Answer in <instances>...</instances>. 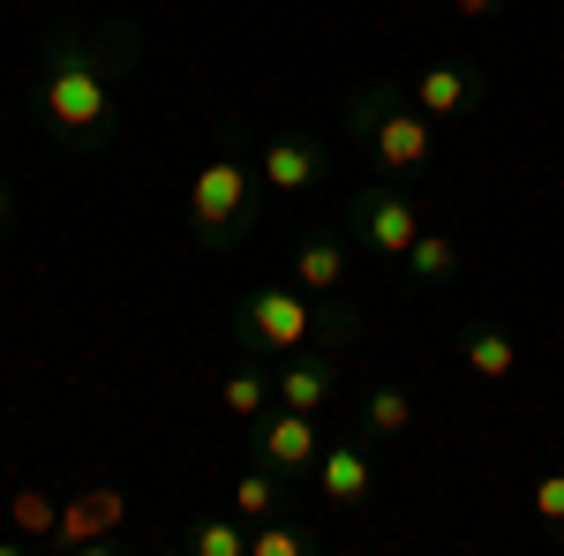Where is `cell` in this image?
I'll return each mask as SVG.
<instances>
[{
	"mask_svg": "<svg viewBox=\"0 0 564 556\" xmlns=\"http://www.w3.org/2000/svg\"><path fill=\"white\" fill-rule=\"evenodd\" d=\"M39 113H45V129L61 143H76V151H98L106 129H113V84H106V68L76 39L53 45V61L39 76Z\"/></svg>",
	"mask_w": 564,
	"mask_h": 556,
	"instance_id": "cell-1",
	"label": "cell"
},
{
	"mask_svg": "<svg viewBox=\"0 0 564 556\" xmlns=\"http://www.w3.org/2000/svg\"><path fill=\"white\" fill-rule=\"evenodd\" d=\"M257 159L241 151V143H226V151H212L204 166H196V181H188V218H196V233L204 241H234L241 233V218H249V204H257Z\"/></svg>",
	"mask_w": 564,
	"mask_h": 556,
	"instance_id": "cell-2",
	"label": "cell"
},
{
	"mask_svg": "<svg viewBox=\"0 0 564 556\" xmlns=\"http://www.w3.org/2000/svg\"><path fill=\"white\" fill-rule=\"evenodd\" d=\"M354 129L369 135V151H377V166H384V173H414V166H430V151H436V121H430V113H414V106L399 113L391 90H384V98H369V106L354 113Z\"/></svg>",
	"mask_w": 564,
	"mask_h": 556,
	"instance_id": "cell-3",
	"label": "cell"
},
{
	"mask_svg": "<svg viewBox=\"0 0 564 556\" xmlns=\"http://www.w3.org/2000/svg\"><path fill=\"white\" fill-rule=\"evenodd\" d=\"M241 339L257 353H302L316 339V308H308L302 286H257L241 308Z\"/></svg>",
	"mask_w": 564,
	"mask_h": 556,
	"instance_id": "cell-4",
	"label": "cell"
},
{
	"mask_svg": "<svg viewBox=\"0 0 564 556\" xmlns=\"http://www.w3.org/2000/svg\"><path fill=\"white\" fill-rule=\"evenodd\" d=\"M316 497H324L332 512H361V504L377 497V459H369V444H332V451H316Z\"/></svg>",
	"mask_w": 564,
	"mask_h": 556,
	"instance_id": "cell-5",
	"label": "cell"
},
{
	"mask_svg": "<svg viewBox=\"0 0 564 556\" xmlns=\"http://www.w3.org/2000/svg\"><path fill=\"white\" fill-rule=\"evenodd\" d=\"M361 241H369V249H377V257H406V249H414V241H422V204H414V196H391V188H369V196H361Z\"/></svg>",
	"mask_w": 564,
	"mask_h": 556,
	"instance_id": "cell-6",
	"label": "cell"
},
{
	"mask_svg": "<svg viewBox=\"0 0 564 556\" xmlns=\"http://www.w3.org/2000/svg\"><path fill=\"white\" fill-rule=\"evenodd\" d=\"M257 444L279 473H316V414H294V406H263L257 414Z\"/></svg>",
	"mask_w": 564,
	"mask_h": 556,
	"instance_id": "cell-7",
	"label": "cell"
},
{
	"mask_svg": "<svg viewBox=\"0 0 564 556\" xmlns=\"http://www.w3.org/2000/svg\"><path fill=\"white\" fill-rule=\"evenodd\" d=\"M257 173L271 196H308L316 181H324V143H308V135H271L257 151Z\"/></svg>",
	"mask_w": 564,
	"mask_h": 556,
	"instance_id": "cell-8",
	"label": "cell"
},
{
	"mask_svg": "<svg viewBox=\"0 0 564 556\" xmlns=\"http://www.w3.org/2000/svg\"><path fill=\"white\" fill-rule=\"evenodd\" d=\"M121 519H129V497L98 481V489H76V497L61 504V526H53V534H61V542H76V549H98Z\"/></svg>",
	"mask_w": 564,
	"mask_h": 556,
	"instance_id": "cell-9",
	"label": "cell"
},
{
	"mask_svg": "<svg viewBox=\"0 0 564 556\" xmlns=\"http://www.w3.org/2000/svg\"><path fill=\"white\" fill-rule=\"evenodd\" d=\"M475 106V68H459V61H436L414 76V113H430V121H452V113H467Z\"/></svg>",
	"mask_w": 564,
	"mask_h": 556,
	"instance_id": "cell-10",
	"label": "cell"
},
{
	"mask_svg": "<svg viewBox=\"0 0 564 556\" xmlns=\"http://www.w3.org/2000/svg\"><path fill=\"white\" fill-rule=\"evenodd\" d=\"M339 279H347L339 241H302V249H294V286H302V294H339Z\"/></svg>",
	"mask_w": 564,
	"mask_h": 556,
	"instance_id": "cell-11",
	"label": "cell"
},
{
	"mask_svg": "<svg viewBox=\"0 0 564 556\" xmlns=\"http://www.w3.org/2000/svg\"><path fill=\"white\" fill-rule=\"evenodd\" d=\"M279 406H294V414H324L332 406V369H316V361H294L286 377H279Z\"/></svg>",
	"mask_w": 564,
	"mask_h": 556,
	"instance_id": "cell-12",
	"label": "cell"
},
{
	"mask_svg": "<svg viewBox=\"0 0 564 556\" xmlns=\"http://www.w3.org/2000/svg\"><path fill=\"white\" fill-rule=\"evenodd\" d=\"M467 369H475L481 384H505L520 369V346L505 339V331H467Z\"/></svg>",
	"mask_w": 564,
	"mask_h": 556,
	"instance_id": "cell-13",
	"label": "cell"
},
{
	"mask_svg": "<svg viewBox=\"0 0 564 556\" xmlns=\"http://www.w3.org/2000/svg\"><path fill=\"white\" fill-rule=\"evenodd\" d=\"M218 399H226V414H234V422H257V414L271 406V399H279V391H271V377H263V369H249V361H241V369L218 384Z\"/></svg>",
	"mask_w": 564,
	"mask_h": 556,
	"instance_id": "cell-14",
	"label": "cell"
},
{
	"mask_svg": "<svg viewBox=\"0 0 564 556\" xmlns=\"http://www.w3.org/2000/svg\"><path fill=\"white\" fill-rule=\"evenodd\" d=\"M361 422H369V436H406V428H414V399H406L399 384L369 391V406H361Z\"/></svg>",
	"mask_w": 564,
	"mask_h": 556,
	"instance_id": "cell-15",
	"label": "cell"
},
{
	"mask_svg": "<svg viewBox=\"0 0 564 556\" xmlns=\"http://www.w3.org/2000/svg\"><path fill=\"white\" fill-rule=\"evenodd\" d=\"M399 263H406L414 279H430V286H436V279H452V271H459V249H452L444 233H422V241H414Z\"/></svg>",
	"mask_w": 564,
	"mask_h": 556,
	"instance_id": "cell-16",
	"label": "cell"
},
{
	"mask_svg": "<svg viewBox=\"0 0 564 556\" xmlns=\"http://www.w3.org/2000/svg\"><path fill=\"white\" fill-rule=\"evenodd\" d=\"M188 549L196 556H249V534H241L234 519H196V526H188Z\"/></svg>",
	"mask_w": 564,
	"mask_h": 556,
	"instance_id": "cell-17",
	"label": "cell"
},
{
	"mask_svg": "<svg viewBox=\"0 0 564 556\" xmlns=\"http://www.w3.org/2000/svg\"><path fill=\"white\" fill-rule=\"evenodd\" d=\"M234 512L241 519H271L279 512V481H271V473H241V481H234Z\"/></svg>",
	"mask_w": 564,
	"mask_h": 556,
	"instance_id": "cell-18",
	"label": "cell"
},
{
	"mask_svg": "<svg viewBox=\"0 0 564 556\" xmlns=\"http://www.w3.org/2000/svg\"><path fill=\"white\" fill-rule=\"evenodd\" d=\"M15 526H23V534H53V526H61V504L39 497V489H15Z\"/></svg>",
	"mask_w": 564,
	"mask_h": 556,
	"instance_id": "cell-19",
	"label": "cell"
},
{
	"mask_svg": "<svg viewBox=\"0 0 564 556\" xmlns=\"http://www.w3.org/2000/svg\"><path fill=\"white\" fill-rule=\"evenodd\" d=\"M308 542L294 534V526H271V519H257V534H249V556H302Z\"/></svg>",
	"mask_w": 564,
	"mask_h": 556,
	"instance_id": "cell-20",
	"label": "cell"
},
{
	"mask_svg": "<svg viewBox=\"0 0 564 556\" xmlns=\"http://www.w3.org/2000/svg\"><path fill=\"white\" fill-rule=\"evenodd\" d=\"M534 512L550 519V526H564V473H542L534 481Z\"/></svg>",
	"mask_w": 564,
	"mask_h": 556,
	"instance_id": "cell-21",
	"label": "cell"
},
{
	"mask_svg": "<svg viewBox=\"0 0 564 556\" xmlns=\"http://www.w3.org/2000/svg\"><path fill=\"white\" fill-rule=\"evenodd\" d=\"M452 15H467V23H481V15H497V0H452Z\"/></svg>",
	"mask_w": 564,
	"mask_h": 556,
	"instance_id": "cell-22",
	"label": "cell"
},
{
	"mask_svg": "<svg viewBox=\"0 0 564 556\" xmlns=\"http://www.w3.org/2000/svg\"><path fill=\"white\" fill-rule=\"evenodd\" d=\"M8 204H15V196H8V181H0V226H8Z\"/></svg>",
	"mask_w": 564,
	"mask_h": 556,
	"instance_id": "cell-23",
	"label": "cell"
}]
</instances>
